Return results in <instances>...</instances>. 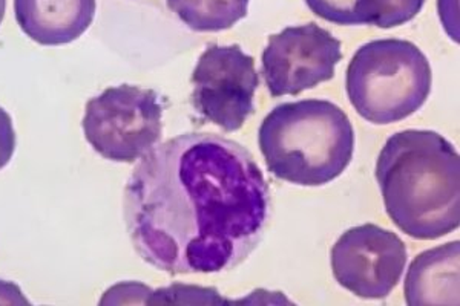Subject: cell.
Returning a JSON list of instances; mask_svg holds the SVG:
<instances>
[{
  "label": "cell",
  "mask_w": 460,
  "mask_h": 306,
  "mask_svg": "<svg viewBox=\"0 0 460 306\" xmlns=\"http://www.w3.org/2000/svg\"><path fill=\"white\" fill-rule=\"evenodd\" d=\"M5 10H6V0H0V23L4 22V17H5Z\"/></svg>",
  "instance_id": "cell-17"
},
{
  "label": "cell",
  "mask_w": 460,
  "mask_h": 306,
  "mask_svg": "<svg viewBox=\"0 0 460 306\" xmlns=\"http://www.w3.org/2000/svg\"><path fill=\"white\" fill-rule=\"evenodd\" d=\"M340 40L316 25L288 26L269 37L262 51L261 73L272 97L299 95L335 77L342 60Z\"/></svg>",
  "instance_id": "cell-7"
},
{
  "label": "cell",
  "mask_w": 460,
  "mask_h": 306,
  "mask_svg": "<svg viewBox=\"0 0 460 306\" xmlns=\"http://www.w3.org/2000/svg\"><path fill=\"white\" fill-rule=\"evenodd\" d=\"M424 5L425 0H359L358 22L388 30L413 21Z\"/></svg>",
  "instance_id": "cell-12"
},
{
  "label": "cell",
  "mask_w": 460,
  "mask_h": 306,
  "mask_svg": "<svg viewBox=\"0 0 460 306\" xmlns=\"http://www.w3.org/2000/svg\"><path fill=\"white\" fill-rule=\"evenodd\" d=\"M95 6V0H14L22 31L45 47L77 40L94 21Z\"/></svg>",
  "instance_id": "cell-9"
},
{
  "label": "cell",
  "mask_w": 460,
  "mask_h": 306,
  "mask_svg": "<svg viewBox=\"0 0 460 306\" xmlns=\"http://www.w3.org/2000/svg\"><path fill=\"white\" fill-rule=\"evenodd\" d=\"M258 143L273 177L316 188L341 177L350 164L355 129L335 103L301 100L273 108L262 119Z\"/></svg>",
  "instance_id": "cell-3"
},
{
  "label": "cell",
  "mask_w": 460,
  "mask_h": 306,
  "mask_svg": "<svg viewBox=\"0 0 460 306\" xmlns=\"http://www.w3.org/2000/svg\"><path fill=\"white\" fill-rule=\"evenodd\" d=\"M407 247L398 234L375 223L347 230L332 249L336 282L361 299H385L402 277Z\"/></svg>",
  "instance_id": "cell-8"
},
{
  "label": "cell",
  "mask_w": 460,
  "mask_h": 306,
  "mask_svg": "<svg viewBox=\"0 0 460 306\" xmlns=\"http://www.w3.org/2000/svg\"><path fill=\"white\" fill-rule=\"evenodd\" d=\"M16 151V132L13 119L5 109L0 108V170L11 162Z\"/></svg>",
  "instance_id": "cell-15"
},
{
  "label": "cell",
  "mask_w": 460,
  "mask_h": 306,
  "mask_svg": "<svg viewBox=\"0 0 460 306\" xmlns=\"http://www.w3.org/2000/svg\"><path fill=\"white\" fill-rule=\"evenodd\" d=\"M230 303L225 301L218 294L215 288H201V286L175 285L169 288H163L154 293L147 303L149 305H157V303H184V305H220V303Z\"/></svg>",
  "instance_id": "cell-13"
},
{
  "label": "cell",
  "mask_w": 460,
  "mask_h": 306,
  "mask_svg": "<svg viewBox=\"0 0 460 306\" xmlns=\"http://www.w3.org/2000/svg\"><path fill=\"white\" fill-rule=\"evenodd\" d=\"M270 213L255 158L217 134H183L154 147L126 184L134 249L172 275L235 270L261 242Z\"/></svg>",
  "instance_id": "cell-1"
},
{
  "label": "cell",
  "mask_w": 460,
  "mask_h": 306,
  "mask_svg": "<svg viewBox=\"0 0 460 306\" xmlns=\"http://www.w3.org/2000/svg\"><path fill=\"white\" fill-rule=\"evenodd\" d=\"M431 82L429 58L414 43L382 39L355 52L345 88L362 118L373 125H392L424 106Z\"/></svg>",
  "instance_id": "cell-4"
},
{
  "label": "cell",
  "mask_w": 460,
  "mask_h": 306,
  "mask_svg": "<svg viewBox=\"0 0 460 306\" xmlns=\"http://www.w3.org/2000/svg\"><path fill=\"white\" fill-rule=\"evenodd\" d=\"M251 0H168V8L192 31L229 30L247 16Z\"/></svg>",
  "instance_id": "cell-11"
},
{
  "label": "cell",
  "mask_w": 460,
  "mask_h": 306,
  "mask_svg": "<svg viewBox=\"0 0 460 306\" xmlns=\"http://www.w3.org/2000/svg\"><path fill=\"white\" fill-rule=\"evenodd\" d=\"M460 242L427 249L416 258L405 275L408 306L459 305Z\"/></svg>",
  "instance_id": "cell-10"
},
{
  "label": "cell",
  "mask_w": 460,
  "mask_h": 306,
  "mask_svg": "<svg viewBox=\"0 0 460 306\" xmlns=\"http://www.w3.org/2000/svg\"><path fill=\"white\" fill-rule=\"evenodd\" d=\"M0 303H28L27 299L22 296V291L14 284H8L5 281H0Z\"/></svg>",
  "instance_id": "cell-16"
},
{
  "label": "cell",
  "mask_w": 460,
  "mask_h": 306,
  "mask_svg": "<svg viewBox=\"0 0 460 306\" xmlns=\"http://www.w3.org/2000/svg\"><path fill=\"white\" fill-rule=\"evenodd\" d=\"M82 126L84 138L99 155L134 162L162 138L163 106L155 91L121 84L89 100Z\"/></svg>",
  "instance_id": "cell-5"
},
{
  "label": "cell",
  "mask_w": 460,
  "mask_h": 306,
  "mask_svg": "<svg viewBox=\"0 0 460 306\" xmlns=\"http://www.w3.org/2000/svg\"><path fill=\"white\" fill-rule=\"evenodd\" d=\"M376 179L388 216L410 238L434 240L459 229V153L438 132L390 136L377 156Z\"/></svg>",
  "instance_id": "cell-2"
},
{
  "label": "cell",
  "mask_w": 460,
  "mask_h": 306,
  "mask_svg": "<svg viewBox=\"0 0 460 306\" xmlns=\"http://www.w3.org/2000/svg\"><path fill=\"white\" fill-rule=\"evenodd\" d=\"M194 109L226 132L240 130L255 110L260 75L255 58L240 45H210L192 74Z\"/></svg>",
  "instance_id": "cell-6"
},
{
  "label": "cell",
  "mask_w": 460,
  "mask_h": 306,
  "mask_svg": "<svg viewBox=\"0 0 460 306\" xmlns=\"http://www.w3.org/2000/svg\"><path fill=\"white\" fill-rule=\"evenodd\" d=\"M314 16L335 25H359L358 4L359 0H305Z\"/></svg>",
  "instance_id": "cell-14"
}]
</instances>
